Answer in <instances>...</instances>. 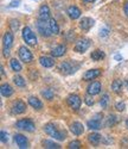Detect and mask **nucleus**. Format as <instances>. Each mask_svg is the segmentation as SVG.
<instances>
[{
	"label": "nucleus",
	"mask_w": 128,
	"mask_h": 149,
	"mask_svg": "<svg viewBox=\"0 0 128 149\" xmlns=\"http://www.w3.org/2000/svg\"><path fill=\"white\" fill-rule=\"evenodd\" d=\"M44 131L45 134H47L51 137H54L55 140H58V141H63L67 139V132L64 130H58L57 127L52 123H47L44 125Z\"/></svg>",
	"instance_id": "nucleus-1"
},
{
	"label": "nucleus",
	"mask_w": 128,
	"mask_h": 149,
	"mask_svg": "<svg viewBox=\"0 0 128 149\" xmlns=\"http://www.w3.org/2000/svg\"><path fill=\"white\" fill-rule=\"evenodd\" d=\"M23 38L26 42V44H29L31 47H34L37 44V37H36L34 32L29 26H25L23 29Z\"/></svg>",
	"instance_id": "nucleus-2"
},
{
	"label": "nucleus",
	"mask_w": 128,
	"mask_h": 149,
	"mask_svg": "<svg viewBox=\"0 0 128 149\" xmlns=\"http://www.w3.org/2000/svg\"><path fill=\"white\" fill-rule=\"evenodd\" d=\"M37 29H38V32H41L42 36H45V37H50L52 35V31L50 29V25H49V20H42L39 19L37 22Z\"/></svg>",
	"instance_id": "nucleus-3"
},
{
	"label": "nucleus",
	"mask_w": 128,
	"mask_h": 149,
	"mask_svg": "<svg viewBox=\"0 0 128 149\" xmlns=\"http://www.w3.org/2000/svg\"><path fill=\"white\" fill-rule=\"evenodd\" d=\"M16 127L18 129H20V130H25V131H29V132L34 131V123L31 119H29V118L18 120L16 123Z\"/></svg>",
	"instance_id": "nucleus-4"
},
{
	"label": "nucleus",
	"mask_w": 128,
	"mask_h": 149,
	"mask_svg": "<svg viewBox=\"0 0 128 149\" xmlns=\"http://www.w3.org/2000/svg\"><path fill=\"white\" fill-rule=\"evenodd\" d=\"M67 103H68V105H69L70 109H72L74 111H77L81 107L82 100H81V98L77 94H70L67 98Z\"/></svg>",
	"instance_id": "nucleus-5"
},
{
	"label": "nucleus",
	"mask_w": 128,
	"mask_h": 149,
	"mask_svg": "<svg viewBox=\"0 0 128 149\" xmlns=\"http://www.w3.org/2000/svg\"><path fill=\"white\" fill-rule=\"evenodd\" d=\"M19 57L23 62L25 63H30V62L33 60V56H32V53L26 47H20L19 48Z\"/></svg>",
	"instance_id": "nucleus-6"
},
{
	"label": "nucleus",
	"mask_w": 128,
	"mask_h": 149,
	"mask_svg": "<svg viewBox=\"0 0 128 149\" xmlns=\"http://www.w3.org/2000/svg\"><path fill=\"white\" fill-rule=\"evenodd\" d=\"M89 47H90V41L87 38H83V40H78L76 42L74 49H75V52H77V53H84L89 49Z\"/></svg>",
	"instance_id": "nucleus-7"
},
{
	"label": "nucleus",
	"mask_w": 128,
	"mask_h": 149,
	"mask_svg": "<svg viewBox=\"0 0 128 149\" xmlns=\"http://www.w3.org/2000/svg\"><path fill=\"white\" fill-rule=\"evenodd\" d=\"M26 111V104H25L23 100H16L13 104H12V112L14 115H21Z\"/></svg>",
	"instance_id": "nucleus-8"
},
{
	"label": "nucleus",
	"mask_w": 128,
	"mask_h": 149,
	"mask_svg": "<svg viewBox=\"0 0 128 149\" xmlns=\"http://www.w3.org/2000/svg\"><path fill=\"white\" fill-rule=\"evenodd\" d=\"M101 90H102V86H101V82H98V81H93L92 84H89L87 87V92L92 95L98 94L101 92Z\"/></svg>",
	"instance_id": "nucleus-9"
},
{
	"label": "nucleus",
	"mask_w": 128,
	"mask_h": 149,
	"mask_svg": "<svg viewBox=\"0 0 128 149\" xmlns=\"http://www.w3.org/2000/svg\"><path fill=\"white\" fill-rule=\"evenodd\" d=\"M94 19L93 18H89V17H83L81 20H80V28L83 30V31H89L93 25H94Z\"/></svg>",
	"instance_id": "nucleus-10"
},
{
	"label": "nucleus",
	"mask_w": 128,
	"mask_h": 149,
	"mask_svg": "<svg viewBox=\"0 0 128 149\" xmlns=\"http://www.w3.org/2000/svg\"><path fill=\"white\" fill-rule=\"evenodd\" d=\"M101 75V69L95 68V69H90V70H87L83 74V80L89 81V80H94L96 78H98Z\"/></svg>",
	"instance_id": "nucleus-11"
},
{
	"label": "nucleus",
	"mask_w": 128,
	"mask_h": 149,
	"mask_svg": "<svg viewBox=\"0 0 128 149\" xmlns=\"http://www.w3.org/2000/svg\"><path fill=\"white\" fill-rule=\"evenodd\" d=\"M67 13H68V16H69L72 20H75V19H77V18L81 17L82 12H81V10H80L77 6H69L68 10H67Z\"/></svg>",
	"instance_id": "nucleus-12"
},
{
	"label": "nucleus",
	"mask_w": 128,
	"mask_h": 149,
	"mask_svg": "<svg viewBox=\"0 0 128 149\" xmlns=\"http://www.w3.org/2000/svg\"><path fill=\"white\" fill-rule=\"evenodd\" d=\"M58 70H59L62 74H71V73L76 72L75 69H72L71 63H70V62H68V61L62 62V63L58 66Z\"/></svg>",
	"instance_id": "nucleus-13"
},
{
	"label": "nucleus",
	"mask_w": 128,
	"mask_h": 149,
	"mask_svg": "<svg viewBox=\"0 0 128 149\" xmlns=\"http://www.w3.org/2000/svg\"><path fill=\"white\" fill-rule=\"evenodd\" d=\"M65 53H67V47L61 44V45L55 47L52 50H51V56L52 57H62Z\"/></svg>",
	"instance_id": "nucleus-14"
},
{
	"label": "nucleus",
	"mask_w": 128,
	"mask_h": 149,
	"mask_svg": "<svg viewBox=\"0 0 128 149\" xmlns=\"http://www.w3.org/2000/svg\"><path fill=\"white\" fill-rule=\"evenodd\" d=\"M70 130H71V132H72L74 135L80 136V135H82V134H83V131H84L83 124H82V123H80V122H74V123L71 124V125H70Z\"/></svg>",
	"instance_id": "nucleus-15"
},
{
	"label": "nucleus",
	"mask_w": 128,
	"mask_h": 149,
	"mask_svg": "<svg viewBox=\"0 0 128 149\" xmlns=\"http://www.w3.org/2000/svg\"><path fill=\"white\" fill-rule=\"evenodd\" d=\"M14 142L19 146V148L21 149H25V148H28V139L25 137L24 135L21 134H16L14 135Z\"/></svg>",
	"instance_id": "nucleus-16"
},
{
	"label": "nucleus",
	"mask_w": 128,
	"mask_h": 149,
	"mask_svg": "<svg viewBox=\"0 0 128 149\" xmlns=\"http://www.w3.org/2000/svg\"><path fill=\"white\" fill-rule=\"evenodd\" d=\"M41 65L45 68H51L55 66V58L54 57H49V56H41L39 57Z\"/></svg>",
	"instance_id": "nucleus-17"
},
{
	"label": "nucleus",
	"mask_w": 128,
	"mask_h": 149,
	"mask_svg": "<svg viewBox=\"0 0 128 149\" xmlns=\"http://www.w3.org/2000/svg\"><path fill=\"white\" fill-rule=\"evenodd\" d=\"M50 8L47 5H42L41 8H39V19L42 20H49L51 19L50 18Z\"/></svg>",
	"instance_id": "nucleus-18"
},
{
	"label": "nucleus",
	"mask_w": 128,
	"mask_h": 149,
	"mask_svg": "<svg viewBox=\"0 0 128 149\" xmlns=\"http://www.w3.org/2000/svg\"><path fill=\"white\" fill-rule=\"evenodd\" d=\"M87 125L92 130H100L101 129V119L100 118H93L90 120H88Z\"/></svg>",
	"instance_id": "nucleus-19"
},
{
	"label": "nucleus",
	"mask_w": 128,
	"mask_h": 149,
	"mask_svg": "<svg viewBox=\"0 0 128 149\" xmlns=\"http://www.w3.org/2000/svg\"><path fill=\"white\" fill-rule=\"evenodd\" d=\"M0 92H1L3 97H11L12 94H13V88H12V86L8 85V84H3L1 85V90H0Z\"/></svg>",
	"instance_id": "nucleus-20"
},
{
	"label": "nucleus",
	"mask_w": 128,
	"mask_h": 149,
	"mask_svg": "<svg viewBox=\"0 0 128 149\" xmlns=\"http://www.w3.org/2000/svg\"><path fill=\"white\" fill-rule=\"evenodd\" d=\"M4 47L6 48H11L12 44H13V33H12L11 31H7L5 35H4Z\"/></svg>",
	"instance_id": "nucleus-21"
},
{
	"label": "nucleus",
	"mask_w": 128,
	"mask_h": 149,
	"mask_svg": "<svg viewBox=\"0 0 128 149\" xmlns=\"http://www.w3.org/2000/svg\"><path fill=\"white\" fill-rule=\"evenodd\" d=\"M29 104H30L33 109H36V110H41V109L43 107V103H42L38 98H36V97H30V98H29Z\"/></svg>",
	"instance_id": "nucleus-22"
},
{
	"label": "nucleus",
	"mask_w": 128,
	"mask_h": 149,
	"mask_svg": "<svg viewBox=\"0 0 128 149\" xmlns=\"http://www.w3.org/2000/svg\"><path fill=\"white\" fill-rule=\"evenodd\" d=\"M101 139H102V136L100 134H97V132H93V134H90L88 136L89 142H90L92 144H94V146H97L101 142Z\"/></svg>",
	"instance_id": "nucleus-23"
},
{
	"label": "nucleus",
	"mask_w": 128,
	"mask_h": 149,
	"mask_svg": "<svg viewBox=\"0 0 128 149\" xmlns=\"http://www.w3.org/2000/svg\"><path fill=\"white\" fill-rule=\"evenodd\" d=\"M105 53L102 52V50H100V49H96V50H94L93 53H92V55H90V57L94 60V61H100V60H102V58H105Z\"/></svg>",
	"instance_id": "nucleus-24"
},
{
	"label": "nucleus",
	"mask_w": 128,
	"mask_h": 149,
	"mask_svg": "<svg viewBox=\"0 0 128 149\" xmlns=\"http://www.w3.org/2000/svg\"><path fill=\"white\" fill-rule=\"evenodd\" d=\"M111 90L115 93H121V91H122V82H121V80H119V79L114 80L113 84H111Z\"/></svg>",
	"instance_id": "nucleus-25"
},
{
	"label": "nucleus",
	"mask_w": 128,
	"mask_h": 149,
	"mask_svg": "<svg viewBox=\"0 0 128 149\" xmlns=\"http://www.w3.org/2000/svg\"><path fill=\"white\" fill-rule=\"evenodd\" d=\"M49 25H50V29L52 31V35H57L59 33V26L55 19H49Z\"/></svg>",
	"instance_id": "nucleus-26"
},
{
	"label": "nucleus",
	"mask_w": 128,
	"mask_h": 149,
	"mask_svg": "<svg viewBox=\"0 0 128 149\" xmlns=\"http://www.w3.org/2000/svg\"><path fill=\"white\" fill-rule=\"evenodd\" d=\"M43 146L45 148H47V149H59L61 148V144H58V143H56L54 141H50V140L44 141L43 142Z\"/></svg>",
	"instance_id": "nucleus-27"
},
{
	"label": "nucleus",
	"mask_w": 128,
	"mask_h": 149,
	"mask_svg": "<svg viewBox=\"0 0 128 149\" xmlns=\"http://www.w3.org/2000/svg\"><path fill=\"white\" fill-rule=\"evenodd\" d=\"M10 63H11V68L13 69L14 72H20L21 70V65H20V62L19 61H17L16 58H12L11 61H10Z\"/></svg>",
	"instance_id": "nucleus-28"
},
{
	"label": "nucleus",
	"mask_w": 128,
	"mask_h": 149,
	"mask_svg": "<svg viewBox=\"0 0 128 149\" xmlns=\"http://www.w3.org/2000/svg\"><path fill=\"white\" fill-rule=\"evenodd\" d=\"M42 95L45 98V99H47V100H51V99L54 98V91L52 90H50V88H44L43 91H42Z\"/></svg>",
	"instance_id": "nucleus-29"
},
{
	"label": "nucleus",
	"mask_w": 128,
	"mask_h": 149,
	"mask_svg": "<svg viewBox=\"0 0 128 149\" xmlns=\"http://www.w3.org/2000/svg\"><path fill=\"white\" fill-rule=\"evenodd\" d=\"M13 82L18 86V87H24V86L26 85V82H25L24 78H23V77H20V75H16V77L13 78Z\"/></svg>",
	"instance_id": "nucleus-30"
},
{
	"label": "nucleus",
	"mask_w": 128,
	"mask_h": 149,
	"mask_svg": "<svg viewBox=\"0 0 128 149\" xmlns=\"http://www.w3.org/2000/svg\"><path fill=\"white\" fill-rule=\"evenodd\" d=\"M108 102H109V95L108 94H103L102 95V98H101V106L103 107V109H107V106H108Z\"/></svg>",
	"instance_id": "nucleus-31"
},
{
	"label": "nucleus",
	"mask_w": 128,
	"mask_h": 149,
	"mask_svg": "<svg viewBox=\"0 0 128 149\" xmlns=\"http://www.w3.org/2000/svg\"><path fill=\"white\" fill-rule=\"evenodd\" d=\"M119 122V118L115 115H109L108 116V125H115Z\"/></svg>",
	"instance_id": "nucleus-32"
},
{
	"label": "nucleus",
	"mask_w": 128,
	"mask_h": 149,
	"mask_svg": "<svg viewBox=\"0 0 128 149\" xmlns=\"http://www.w3.org/2000/svg\"><path fill=\"white\" fill-rule=\"evenodd\" d=\"M84 103L88 105V106H92V105H94V99H93V95L92 94H87V95H84Z\"/></svg>",
	"instance_id": "nucleus-33"
},
{
	"label": "nucleus",
	"mask_w": 128,
	"mask_h": 149,
	"mask_svg": "<svg viewBox=\"0 0 128 149\" xmlns=\"http://www.w3.org/2000/svg\"><path fill=\"white\" fill-rule=\"evenodd\" d=\"M68 148H70V149H78V148H81V142L80 141H72V142H70L69 144H68Z\"/></svg>",
	"instance_id": "nucleus-34"
},
{
	"label": "nucleus",
	"mask_w": 128,
	"mask_h": 149,
	"mask_svg": "<svg viewBox=\"0 0 128 149\" xmlns=\"http://www.w3.org/2000/svg\"><path fill=\"white\" fill-rule=\"evenodd\" d=\"M10 26H11V29L13 31H17L19 29V22L17 19H12L11 23H10Z\"/></svg>",
	"instance_id": "nucleus-35"
},
{
	"label": "nucleus",
	"mask_w": 128,
	"mask_h": 149,
	"mask_svg": "<svg viewBox=\"0 0 128 149\" xmlns=\"http://www.w3.org/2000/svg\"><path fill=\"white\" fill-rule=\"evenodd\" d=\"M0 137H1V142L3 143H7L8 142V134L7 132L1 131V134H0Z\"/></svg>",
	"instance_id": "nucleus-36"
},
{
	"label": "nucleus",
	"mask_w": 128,
	"mask_h": 149,
	"mask_svg": "<svg viewBox=\"0 0 128 149\" xmlns=\"http://www.w3.org/2000/svg\"><path fill=\"white\" fill-rule=\"evenodd\" d=\"M115 107H116L118 111H121V112H122V111L126 109V104L123 102H121V103H118L116 105H115Z\"/></svg>",
	"instance_id": "nucleus-37"
},
{
	"label": "nucleus",
	"mask_w": 128,
	"mask_h": 149,
	"mask_svg": "<svg viewBox=\"0 0 128 149\" xmlns=\"http://www.w3.org/2000/svg\"><path fill=\"white\" fill-rule=\"evenodd\" d=\"M4 56H5V57H8V56H10V48L4 47Z\"/></svg>",
	"instance_id": "nucleus-38"
},
{
	"label": "nucleus",
	"mask_w": 128,
	"mask_h": 149,
	"mask_svg": "<svg viewBox=\"0 0 128 149\" xmlns=\"http://www.w3.org/2000/svg\"><path fill=\"white\" fill-rule=\"evenodd\" d=\"M123 11H125L126 16L128 17V1H126V3H125V6H123Z\"/></svg>",
	"instance_id": "nucleus-39"
},
{
	"label": "nucleus",
	"mask_w": 128,
	"mask_h": 149,
	"mask_svg": "<svg viewBox=\"0 0 128 149\" xmlns=\"http://www.w3.org/2000/svg\"><path fill=\"white\" fill-rule=\"evenodd\" d=\"M19 5V1H12L11 4H10V7H16V6H18Z\"/></svg>",
	"instance_id": "nucleus-40"
},
{
	"label": "nucleus",
	"mask_w": 128,
	"mask_h": 149,
	"mask_svg": "<svg viewBox=\"0 0 128 149\" xmlns=\"http://www.w3.org/2000/svg\"><path fill=\"white\" fill-rule=\"evenodd\" d=\"M107 35H108V30H107V29H105V30L101 31V36H107Z\"/></svg>",
	"instance_id": "nucleus-41"
},
{
	"label": "nucleus",
	"mask_w": 128,
	"mask_h": 149,
	"mask_svg": "<svg viewBox=\"0 0 128 149\" xmlns=\"http://www.w3.org/2000/svg\"><path fill=\"white\" fill-rule=\"evenodd\" d=\"M115 60H118V61H121V60H122V57H121L120 55H115Z\"/></svg>",
	"instance_id": "nucleus-42"
},
{
	"label": "nucleus",
	"mask_w": 128,
	"mask_h": 149,
	"mask_svg": "<svg viewBox=\"0 0 128 149\" xmlns=\"http://www.w3.org/2000/svg\"><path fill=\"white\" fill-rule=\"evenodd\" d=\"M83 1H84V3H94L95 0H83Z\"/></svg>",
	"instance_id": "nucleus-43"
},
{
	"label": "nucleus",
	"mask_w": 128,
	"mask_h": 149,
	"mask_svg": "<svg viewBox=\"0 0 128 149\" xmlns=\"http://www.w3.org/2000/svg\"><path fill=\"white\" fill-rule=\"evenodd\" d=\"M126 125H127V128H128V119L126 120Z\"/></svg>",
	"instance_id": "nucleus-44"
}]
</instances>
